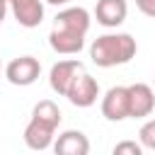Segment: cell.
<instances>
[{
	"instance_id": "obj_8",
	"label": "cell",
	"mask_w": 155,
	"mask_h": 155,
	"mask_svg": "<svg viewBox=\"0 0 155 155\" xmlns=\"http://www.w3.org/2000/svg\"><path fill=\"white\" fill-rule=\"evenodd\" d=\"M102 116L107 121H124L128 119V87L116 85L109 87L102 97Z\"/></svg>"
},
{
	"instance_id": "obj_16",
	"label": "cell",
	"mask_w": 155,
	"mask_h": 155,
	"mask_svg": "<svg viewBox=\"0 0 155 155\" xmlns=\"http://www.w3.org/2000/svg\"><path fill=\"white\" fill-rule=\"evenodd\" d=\"M46 2H48V5H68L70 0H46Z\"/></svg>"
},
{
	"instance_id": "obj_2",
	"label": "cell",
	"mask_w": 155,
	"mask_h": 155,
	"mask_svg": "<svg viewBox=\"0 0 155 155\" xmlns=\"http://www.w3.org/2000/svg\"><path fill=\"white\" fill-rule=\"evenodd\" d=\"M61 126V109L51 99H41L31 109V119L24 128V143L31 150H46L56 140V131Z\"/></svg>"
},
{
	"instance_id": "obj_1",
	"label": "cell",
	"mask_w": 155,
	"mask_h": 155,
	"mask_svg": "<svg viewBox=\"0 0 155 155\" xmlns=\"http://www.w3.org/2000/svg\"><path fill=\"white\" fill-rule=\"evenodd\" d=\"M87 31H90V12L85 7H65L53 19L48 44L56 53L73 56L82 51Z\"/></svg>"
},
{
	"instance_id": "obj_4",
	"label": "cell",
	"mask_w": 155,
	"mask_h": 155,
	"mask_svg": "<svg viewBox=\"0 0 155 155\" xmlns=\"http://www.w3.org/2000/svg\"><path fill=\"white\" fill-rule=\"evenodd\" d=\"M41 75V63L34 56H17L5 65V78L7 82L17 85V87H27L34 85Z\"/></svg>"
},
{
	"instance_id": "obj_14",
	"label": "cell",
	"mask_w": 155,
	"mask_h": 155,
	"mask_svg": "<svg viewBox=\"0 0 155 155\" xmlns=\"http://www.w3.org/2000/svg\"><path fill=\"white\" fill-rule=\"evenodd\" d=\"M136 7H138L145 17H153V19H155V0H136Z\"/></svg>"
},
{
	"instance_id": "obj_11",
	"label": "cell",
	"mask_w": 155,
	"mask_h": 155,
	"mask_svg": "<svg viewBox=\"0 0 155 155\" xmlns=\"http://www.w3.org/2000/svg\"><path fill=\"white\" fill-rule=\"evenodd\" d=\"M53 150L58 155H87L90 153V140L82 131L68 128V131L58 133V138L53 140Z\"/></svg>"
},
{
	"instance_id": "obj_10",
	"label": "cell",
	"mask_w": 155,
	"mask_h": 155,
	"mask_svg": "<svg viewBox=\"0 0 155 155\" xmlns=\"http://www.w3.org/2000/svg\"><path fill=\"white\" fill-rule=\"evenodd\" d=\"M128 15V5L126 0H97V7H94V17L102 27L107 29H116L119 24H124Z\"/></svg>"
},
{
	"instance_id": "obj_7",
	"label": "cell",
	"mask_w": 155,
	"mask_h": 155,
	"mask_svg": "<svg viewBox=\"0 0 155 155\" xmlns=\"http://www.w3.org/2000/svg\"><path fill=\"white\" fill-rule=\"evenodd\" d=\"M155 109V92L145 82L128 85V119H145Z\"/></svg>"
},
{
	"instance_id": "obj_17",
	"label": "cell",
	"mask_w": 155,
	"mask_h": 155,
	"mask_svg": "<svg viewBox=\"0 0 155 155\" xmlns=\"http://www.w3.org/2000/svg\"><path fill=\"white\" fill-rule=\"evenodd\" d=\"M0 70H2V65H0Z\"/></svg>"
},
{
	"instance_id": "obj_5",
	"label": "cell",
	"mask_w": 155,
	"mask_h": 155,
	"mask_svg": "<svg viewBox=\"0 0 155 155\" xmlns=\"http://www.w3.org/2000/svg\"><path fill=\"white\" fill-rule=\"evenodd\" d=\"M82 70H85V68H82V63H80L78 58H65V61L53 63V68H51V73H48V85H51V90H53L56 94L65 97L68 90H70V85H73V80H75Z\"/></svg>"
},
{
	"instance_id": "obj_3",
	"label": "cell",
	"mask_w": 155,
	"mask_h": 155,
	"mask_svg": "<svg viewBox=\"0 0 155 155\" xmlns=\"http://www.w3.org/2000/svg\"><path fill=\"white\" fill-rule=\"evenodd\" d=\"M136 51H138L136 39L126 31H116V34L97 36L90 46V58L99 68H114V65L128 63L136 56Z\"/></svg>"
},
{
	"instance_id": "obj_12",
	"label": "cell",
	"mask_w": 155,
	"mask_h": 155,
	"mask_svg": "<svg viewBox=\"0 0 155 155\" xmlns=\"http://www.w3.org/2000/svg\"><path fill=\"white\" fill-rule=\"evenodd\" d=\"M138 140H140L143 148L155 150V119H150V121H145V124L140 126V131H138Z\"/></svg>"
},
{
	"instance_id": "obj_6",
	"label": "cell",
	"mask_w": 155,
	"mask_h": 155,
	"mask_svg": "<svg viewBox=\"0 0 155 155\" xmlns=\"http://www.w3.org/2000/svg\"><path fill=\"white\" fill-rule=\"evenodd\" d=\"M68 102L73 104V107H80V109H87V107H92L94 102H97V97H99V85H97V80L90 75V73H80L75 80H73V85H70V90H68Z\"/></svg>"
},
{
	"instance_id": "obj_9",
	"label": "cell",
	"mask_w": 155,
	"mask_h": 155,
	"mask_svg": "<svg viewBox=\"0 0 155 155\" xmlns=\"http://www.w3.org/2000/svg\"><path fill=\"white\" fill-rule=\"evenodd\" d=\"M15 19L27 27V29H34L44 22V2L41 0H7Z\"/></svg>"
},
{
	"instance_id": "obj_13",
	"label": "cell",
	"mask_w": 155,
	"mask_h": 155,
	"mask_svg": "<svg viewBox=\"0 0 155 155\" xmlns=\"http://www.w3.org/2000/svg\"><path fill=\"white\" fill-rule=\"evenodd\" d=\"M140 155L143 153V145L140 143H136V140H121V143H116L114 145V155Z\"/></svg>"
},
{
	"instance_id": "obj_15",
	"label": "cell",
	"mask_w": 155,
	"mask_h": 155,
	"mask_svg": "<svg viewBox=\"0 0 155 155\" xmlns=\"http://www.w3.org/2000/svg\"><path fill=\"white\" fill-rule=\"evenodd\" d=\"M7 10H10V5H7V0H0V24H2V19H5V15H7Z\"/></svg>"
}]
</instances>
